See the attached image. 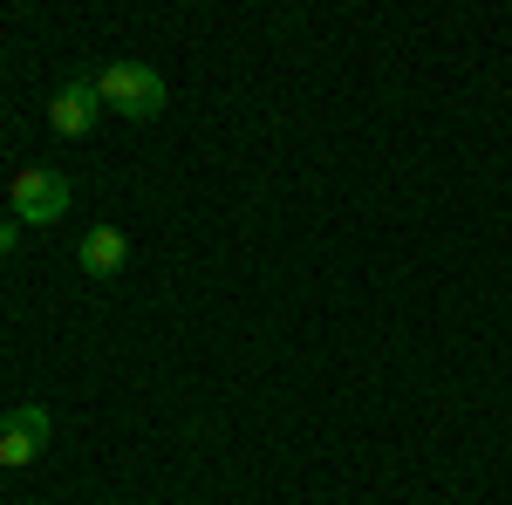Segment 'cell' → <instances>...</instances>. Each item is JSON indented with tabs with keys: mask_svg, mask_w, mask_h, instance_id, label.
<instances>
[{
	"mask_svg": "<svg viewBox=\"0 0 512 505\" xmlns=\"http://www.w3.org/2000/svg\"><path fill=\"white\" fill-rule=\"evenodd\" d=\"M14 253V219H0V260Z\"/></svg>",
	"mask_w": 512,
	"mask_h": 505,
	"instance_id": "6",
	"label": "cell"
},
{
	"mask_svg": "<svg viewBox=\"0 0 512 505\" xmlns=\"http://www.w3.org/2000/svg\"><path fill=\"white\" fill-rule=\"evenodd\" d=\"M48 410L41 403H21V410H7L0 417V465L7 471H21V465H35L41 451H48Z\"/></svg>",
	"mask_w": 512,
	"mask_h": 505,
	"instance_id": "3",
	"label": "cell"
},
{
	"mask_svg": "<svg viewBox=\"0 0 512 505\" xmlns=\"http://www.w3.org/2000/svg\"><path fill=\"white\" fill-rule=\"evenodd\" d=\"M69 178L62 171H48V164H21L14 171V212H21V226H55V219H69Z\"/></svg>",
	"mask_w": 512,
	"mask_h": 505,
	"instance_id": "2",
	"label": "cell"
},
{
	"mask_svg": "<svg viewBox=\"0 0 512 505\" xmlns=\"http://www.w3.org/2000/svg\"><path fill=\"white\" fill-rule=\"evenodd\" d=\"M96 96H103V110H123V117L151 123L164 110V76L151 62H110V69L96 76Z\"/></svg>",
	"mask_w": 512,
	"mask_h": 505,
	"instance_id": "1",
	"label": "cell"
},
{
	"mask_svg": "<svg viewBox=\"0 0 512 505\" xmlns=\"http://www.w3.org/2000/svg\"><path fill=\"white\" fill-rule=\"evenodd\" d=\"M130 260V239L117 226H96V233L82 239V273H96V280H110V273Z\"/></svg>",
	"mask_w": 512,
	"mask_h": 505,
	"instance_id": "5",
	"label": "cell"
},
{
	"mask_svg": "<svg viewBox=\"0 0 512 505\" xmlns=\"http://www.w3.org/2000/svg\"><path fill=\"white\" fill-rule=\"evenodd\" d=\"M103 117V96H96V76H76L55 89V103H48V123L62 130V137H89Z\"/></svg>",
	"mask_w": 512,
	"mask_h": 505,
	"instance_id": "4",
	"label": "cell"
}]
</instances>
